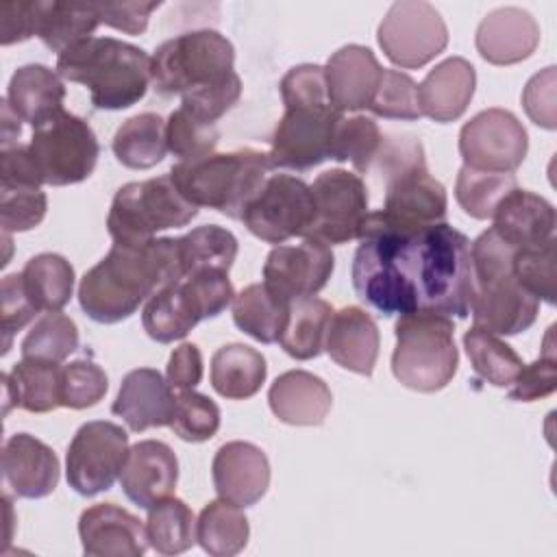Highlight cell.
I'll list each match as a JSON object with an SVG mask.
<instances>
[{
    "mask_svg": "<svg viewBox=\"0 0 557 557\" xmlns=\"http://www.w3.org/2000/svg\"><path fill=\"white\" fill-rule=\"evenodd\" d=\"M352 261L357 296L381 315L416 309L468 318L476 285L470 239L448 222L413 226L368 211Z\"/></svg>",
    "mask_w": 557,
    "mask_h": 557,
    "instance_id": "6da1fadb",
    "label": "cell"
},
{
    "mask_svg": "<svg viewBox=\"0 0 557 557\" xmlns=\"http://www.w3.org/2000/svg\"><path fill=\"white\" fill-rule=\"evenodd\" d=\"M183 278L178 237H154L146 244H113L78 285V302L98 324L131 318L161 287Z\"/></svg>",
    "mask_w": 557,
    "mask_h": 557,
    "instance_id": "7a4b0ae2",
    "label": "cell"
},
{
    "mask_svg": "<svg viewBox=\"0 0 557 557\" xmlns=\"http://www.w3.org/2000/svg\"><path fill=\"white\" fill-rule=\"evenodd\" d=\"M57 72L70 83L85 85L96 109L120 111L146 96L152 57L115 37H87L57 57Z\"/></svg>",
    "mask_w": 557,
    "mask_h": 557,
    "instance_id": "3957f363",
    "label": "cell"
},
{
    "mask_svg": "<svg viewBox=\"0 0 557 557\" xmlns=\"http://www.w3.org/2000/svg\"><path fill=\"white\" fill-rule=\"evenodd\" d=\"M518 248L505 242L494 228L483 231L470 244L474 302L472 326L494 335H518L527 331L540 311V300L531 296L513 276L511 259Z\"/></svg>",
    "mask_w": 557,
    "mask_h": 557,
    "instance_id": "277c9868",
    "label": "cell"
},
{
    "mask_svg": "<svg viewBox=\"0 0 557 557\" xmlns=\"http://www.w3.org/2000/svg\"><path fill=\"white\" fill-rule=\"evenodd\" d=\"M272 170L268 152L242 148L178 161L168 172L181 196L194 207L215 209L239 220Z\"/></svg>",
    "mask_w": 557,
    "mask_h": 557,
    "instance_id": "5b68a950",
    "label": "cell"
},
{
    "mask_svg": "<svg viewBox=\"0 0 557 557\" xmlns=\"http://www.w3.org/2000/svg\"><path fill=\"white\" fill-rule=\"evenodd\" d=\"M394 333L392 372L398 383L431 394L453 381L459 366L453 318L416 309L398 315Z\"/></svg>",
    "mask_w": 557,
    "mask_h": 557,
    "instance_id": "8992f818",
    "label": "cell"
},
{
    "mask_svg": "<svg viewBox=\"0 0 557 557\" xmlns=\"http://www.w3.org/2000/svg\"><path fill=\"white\" fill-rule=\"evenodd\" d=\"M235 48L218 30L200 28L163 41L152 54V87L161 96H185L233 74Z\"/></svg>",
    "mask_w": 557,
    "mask_h": 557,
    "instance_id": "52a82bcc",
    "label": "cell"
},
{
    "mask_svg": "<svg viewBox=\"0 0 557 557\" xmlns=\"http://www.w3.org/2000/svg\"><path fill=\"white\" fill-rule=\"evenodd\" d=\"M198 215V207L187 202L170 174L122 185L111 202L107 228L113 244H146L157 233L181 228Z\"/></svg>",
    "mask_w": 557,
    "mask_h": 557,
    "instance_id": "ba28073f",
    "label": "cell"
},
{
    "mask_svg": "<svg viewBox=\"0 0 557 557\" xmlns=\"http://www.w3.org/2000/svg\"><path fill=\"white\" fill-rule=\"evenodd\" d=\"M28 150L44 183L52 187L89 178L100 154L91 126L65 109L33 128Z\"/></svg>",
    "mask_w": 557,
    "mask_h": 557,
    "instance_id": "9c48e42d",
    "label": "cell"
},
{
    "mask_svg": "<svg viewBox=\"0 0 557 557\" xmlns=\"http://www.w3.org/2000/svg\"><path fill=\"white\" fill-rule=\"evenodd\" d=\"M385 57L405 70L422 67L448 46V28L440 11L424 0L394 2L376 28Z\"/></svg>",
    "mask_w": 557,
    "mask_h": 557,
    "instance_id": "30bf717a",
    "label": "cell"
},
{
    "mask_svg": "<svg viewBox=\"0 0 557 557\" xmlns=\"http://www.w3.org/2000/svg\"><path fill=\"white\" fill-rule=\"evenodd\" d=\"M128 448V435L120 424L109 420L85 422L74 433L65 455L70 487L81 496L107 492L120 479Z\"/></svg>",
    "mask_w": 557,
    "mask_h": 557,
    "instance_id": "8fae6325",
    "label": "cell"
},
{
    "mask_svg": "<svg viewBox=\"0 0 557 557\" xmlns=\"http://www.w3.org/2000/svg\"><path fill=\"white\" fill-rule=\"evenodd\" d=\"M239 220L268 244L305 237L313 222L311 187L292 174H270Z\"/></svg>",
    "mask_w": 557,
    "mask_h": 557,
    "instance_id": "7c38bea8",
    "label": "cell"
},
{
    "mask_svg": "<svg viewBox=\"0 0 557 557\" xmlns=\"http://www.w3.org/2000/svg\"><path fill=\"white\" fill-rule=\"evenodd\" d=\"M313 196V222L305 237L329 246L359 237L368 215V189L359 174L335 168L315 176L309 185Z\"/></svg>",
    "mask_w": 557,
    "mask_h": 557,
    "instance_id": "4fadbf2b",
    "label": "cell"
},
{
    "mask_svg": "<svg viewBox=\"0 0 557 557\" xmlns=\"http://www.w3.org/2000/svg\"><path fill=\"white\" fill-rule=\"evenodd\" d=\"M527 150L529 135L507 109H485L459 131V154L472 170L511 174L524 161Z\"/></svg>",
    "mask_w": 557,
    "mask_h": 557,
    "instance_id": "5bb4252c",
    "label": "cell"
},
{
    "mask_svg": "<svg viewBox=\"0 0 557 557\" xmlns=\"http://www.w3.org/2000/svg\"><path fill=\"white\" fill-rule=\"evenodd\" d=\"M342 115L333 107L285 109L270 139L268 157L272 168L305 172L326 161L333 131Z\"/></svg>",
    "mask_w": 557,
    "mask_h": 557,
    "instance_id": "9a60e30c",
    "label": "cell"
},
{
    "mask_svg": "<svg viewBox=\"0 0 557 557\" xmlns=\"http://www.w3.org/2000/svg\"><path fill=\"white\" fill-rule=\"evenodd\" d=\"M335 257L329 244L305 237L296 246H274L263 263V285L285 298L315 296L331 278Z\"/></svg>",
    "mask_w": 557,
    "mask_h": 557,
    "instance_id": "2e32d148",
    "label": "cell"
},
{
    "mask_svg": "<svg viewBox=\"0 0 557 557\" xmlns=\"http://www.w3.org/2000/svg\"><path fill=\"white\" fill-rule=\"evenodd\" d=\"M211 479L220 498L242 509L252 507L268 492L270 461L265 453L250 442H226L215 450Z\"/></svg>",
    "mask_w": 557,
    "mask_h": 557,
    "instance_id": "e0dca14e",
    "label": "cell"
},
{
    "mask_svg": "<svg viewBox=\"0 0 557 557\" xmlns=\"http://www.w3.org/2000/svg\"><path fill=\"white\" fill-rule=\"evenodd\" d=\"M78 537L89 557H141L150 546L146 524L113 503L87 507L78 518Z\"/></svg>",
    "mask_w": 557,
    "mask_h": 557,
    "instance_id": "ac0fdd59",
    "label": "cell"
},
{
    "mask_svg": "<svg viewBox=\"0 0 557 557\" xmlns=\"http://www.w3.org/2000/svg\"><path fill=\"white\" fill-rule=\"evenodd\" d=\"M178 481V459L174 450L159 440H141L128 448L120 472V485L128 500L150 509L172 496Z\"/></svg>",
    "mask_w": 557,
    "mask_h": 557,
    "instance_id": "d6986e66",
    "label": "cell"
},
{
    "mask_svg": "<svg viewBox=\"0 0 557 557\" xmlns=\"http://www.w3.org/2000/svg\"><path fill=\"white\" fill-rule=\"evenodd\" d=\"M324 76L329 102L335 111H361L370 107L379 89L383 67L370 48L348 44L329 57Z\"/></svg>",
    "mask_w": 557,
    "mask_h": 557,
    "instance_id": "ffe728a7",
    "label": "cell"
},
{
    "mask_svg": "<svg viewBox=\"0 0 557 557\" xmlns=\"http://www.w3.org/2000/svg\"><path fill=\"white\" fill-rule=\"evenodd\" d=\"M176 394L163 374L154 368L131 370L117 389L111 411L120 416L135 433L154 426H170L174 418Z\"/></svg>",
    "mask_w": 557,
    "mask_h": 557,
    "instance_id": "44dd1931",
    "label": "cell"
},
{
    "mask_svg": "<svg viewBox=\"0 0 557 557\" xmlns=\"http://www.w3.org/2000/svg\"><path fill=\"white\" fill-rule=\"evenodd\" d=\"M540 44L535 17L520 7L490 11L476 26L474 46L492 65H513L529 59Z\"/></svg>",
    "mask_w": 557,
    "mask_h": 557,
    "instance_id": "7402d4cb",
    "label": "cell"
},
{
    "mask_svg": "<svg viewBox=\"0 0 557 557\" xmlns=\"http://www.w3.org/2000/svg\"><path fill=\"white\" fill-rule=\"evenodd\" d=\"M54 450L30 433H15L2 446V474L20 498H44L59 485Z\"/></svg>",
    "mask_w": 557,
    "mask_h": 557,
    "instance_id": "603a6c76",
    "label": "cell"
},
{
    "mask_svg": "<svg viewBox=\"0 0 557 557\" xmlns=\"http://www.w3.org/2000/svg\"><path fill=\"white\" fill-rule=\"evenodd\" d=\"M379 326L361 307L333 311L326 329L324 350L344 370L370 376L379 357Z\"/></svg>",
    "mask_w": 557,
    "mask_h": 557,
    "instance_id": "cb8c5ba5",
    "label": "cell"
},
{
    "mask_svg": "<svg viewBox=\"0 0 557 557\" xmlns=\"http://www.w3.org/2000/svg\"><path fill=\"white\" fill-rule=\"evenodd\" d=\"M476 87V72L463 57H448L437 63L418 85L422 115L437 124L459 120Z\"/></svg>",
    "mask_w": 557,
    "mask_h": 557,
    "instance_id": "d4e9b609",
    "label": "cell"
},
{
    "mask_svg": "<svg viewBox=\"0 0 557 557\" xmlns=\"http://www.w3.org/2000/svg\"><path fill=\"white\" fill-rule=\"evenodd\" d=\"M268 403L285 424L320 426L331 411L333 394L320 376L307 370H287L270 385Z\"/></svg>",
    "mask_w": 557,
    "mask_h": 557,
    "instance_id": "484cf974",
    "label": "cell"
},
{
    "mask_svg": "<svg viewBox=\"0 0 557 557\" xmlns=\"http://www.w3.org/2000/svg\"><path fill=\"white\" fill-rule=\"evenodd\" d=\"M494 231L516 248L540 246L555 237V207L529 189H511L496 207Z\"/></svg>",
    "mask_w": 557,
    "mask_h": 557,
    "instance_id": "4316f807",
    "label": "cell"
},
{
    "mask_svg": "<svg viewBox=\"0 0 557 557\" xmlns=\"http://www.w3.org/2000/svg\"><path fill=\"white\" fill-rule=\"evenodd\" d=\"M448 209L446 189L429 174V168L413 170L385 183L383 211L398 222L426 226L444 222Z\"/></svg>",
    "mask_w": 557,
    "mask_h": 557,
    "instance_id": "83f0119b",
    "label": "cell"
},
{
    "mask_svg": "<svg viewBox=\"0 0 557 557\" xmlns=\"http://www.w3.org/2000/svg\"><path fill=\"white\" fill-rule=\"evenodd\" d=\"M200 320H205V313L187 278L161 287L141 311L144 331L159 344L183 339Z\"/></svg>",
    "mask_w": 557,
    "mask_h": 557,
    "instance_id": "f1b7e54d",
    "label": "cell"
},
{
    "mask_svg": "<svg viewBox=\"0 0 557 557\" xmlns=\"http://www.w3.org/2000/svg\"><path fill=\"white\" fill-rule=\"evenodd\" d=\"M4 98L13 113L35 128L63 111L65 85L59 72L41 63H28L13 72Z\"/></svg>",
    "mask_w": 557,
    "mask_h": 557,
    "instance_id": "f546056e",
    "label": "cell"
},
{
    "mask_svg": "<svg viewBox=\"0 0 557 557\" xmlns=\"http://www.w3.org/2000/svg\"><path fill=\"white\" fill-rule=\"evenodd\" d=\"M61 368L54 361L24 359L2 374L4 413L20 407L30 413H48L61 407Z\"/></svg>",
    "mask_w": 557,
    "mask_h": 557,
    "instance_id": "4dcf8cb0",
    "label": "cell"
},
{
    "mask_svg": "<svg viewBox=\"0 0 557 557\" xmlns=\"http://www.w3.org/2000/svg\"><path fill=\"white\" fill-rule=\"evenodd\" d=\"M268 374L265 357L246 344H226L211 357V385L228 400L255 396Z\"/></svg>",
    "mask_w": 557,
    "mask_h": 557,
    "instance_id": "1f68e13d",
    "label": "cell"
},
{
    "mask_svg": "<svg viewBox=\"0 0 557 557\" xmlns=\"http://www.w3.org/2000/svg\"><path fill=\"white\" fill-rule=\"evenodd\" d=\"M289 300L272 294L263 283L244 287L233 298V322L261 344H276L289 318Z\"/></svg>",
    "mask_w": 557,
    "mask_h": 557,
    "instance_id": "d6a6232c",
    "label": "cell"
},
{
    "mask_svg": "<svg viewBox=\"0 0 557 557\" xmlns=\"http://www.w3.org/2000/svg\"><path fill=\"white\" fill-rule=\"evenodd\" d=\"M100 26L98 9L94 2H39L37 0V30L35 35L50 48L61 54L70 46L94 37V30Z\"/></svg>",
    "mask_w": 557,
    "mask_h": 557,
    "instance_id": "836d02e7",
    "label": "cell"
},
{
    "mask_svg": "<svg viewBox=\"0 0 557 557\" xmlns=\"http://www.w3.org/2000/svg\"><path fill=\"white\" fill-rule=\"evenodd\" d=\"M115 159L131 170H148L168 152L165 120L159 113H137L120 124L113 135Z\"/></svg>",
    "mask_w": 557,
    "mask_h": 557,
    "instance_id": "e575fe53",
    "label": "cell"
},
{
    "mask_svg": "<svg viewBox=\"0 0 557 557\" xmlns=\"http://www.w3.org/2000/svg\"><path fill=\"white\" fill-rule=\"evenodd\" d=\"M24 289L37 311H61L74 292V268L57 252H41L26 261L22 270Z\"/></svg>",
    "mask_w": 557,
    "mask_h": 557,
    "instance_id": "d590c367",
    "label": "cell"
},
{
    "mask_svg": "<svg viewBox=\"0 0 557 557\" xmlns=\"http://www.w3.org/2000/svg\"><path fill=\"white\" fill-rule=\"evenodd\" d=\"M331 318H333V307L322 298L307 296V298L292 300L289 318L278 339L283 350L298 361L318 357L324 350V339H326V329Z\"/></svg>",
    "mask_w": 557,
    "mask_h": 557,
    "instance_id": "8d00e7d4",
    "label": "cell"
},
{
    "mask_svg": "<svg viewBox=\"0 0 557 557\" xmlns=\"http://www.w3.org/2000/svg\"><path fill=\"white\" fill-rule=\"evenodd\" d=\"M250 527L242 507L218 498L202 507L196 520V542L213 557H231L248 544Z\"/></svg>",
    "mask_w": 557,
    "mask_h": 557,
    "instance_id": "74e56055",
    "label": "cell"
},
{
    "mask_svg": "<svg viewBox=\"0 0 557 557\" xmlns=\"http://www.w3.org/2000/svg\"><path fill=\"white\" fill-rule=\"evenodd\" d=\"M146 535L150 548L161 555H181L196 542L194 511L185 500L168 496L148 509Z\"/></svg>",
    "mask_w": 557,
    "mask_h": 557,
    "instance_id": "f35d334b",
    "label": "cell"
},
{
    "mask_svg": "<svg viewBox=\"0 0 557 557\" xmlns=\"http://www.w3.org/2000/svg\"><path fill=\"white\" fill-rule=\"evenodd\" d=\"M183 278L200 270L228 272L237 257V239L218 224H205L178 237Z\"/></svg>",
    "mask_w": 557,
    "mask_h": 557,
    "instance_id": "ab89813d",
    "label": "cell"
},
{
    "mask_svg": "<svg viewBox=\"0 0 557 557\" xmlns=\"http://www.w3.org/2000/svg\"><path fill=\"white\" fill-rule=\"evenodd\" d=\"M463 348L474 372L494 387H509L524 366L520 355L507 342L476 326L466 331Z\"/></svg>",
    "mask_w": 557,
    "mask_h": 557,
    "instance_id": "60d3db41",
    "label": "cell"
},
{
    "mask_svg": "<svg viewBox=\"0 0 557 557\" xmlns=\"http://www.w3.org/2000/svg\"><path fill=\"white\" fill-rule=\"evenodd\" d=\"M516 187L518 181L509 172H481L461 165L455 183V198L470 218L487 220L494 215L498 202Z\"/></svg>",
    "mask_w": 557,
    "mask_h": 557,
    "instance_id": "b9f144b4",
    "label": "cell"
},
{
    "mask_svg": "<svg viewBox=\"0 0 557 557\" xmlns=\"http://www.w3.org/2000/svg\"><path fill=\"white\" fill-rule=\"evenodd\" d=\"M381 128L372 117L355 115V117H339L331 139V154L329 159L335 161H350L352 168L366 174L372 168V161L381 146Z\"/></svg>",
    "mask_w": 557,
    "mask_h": 557,
    "instance_id": "7bdbcfd3",
    "label": "cell"
},
{
    "mask_svg": "<svg viewBox=\"0 0 557 557\" xmlns=\"http://www.w3.org/2000/svg\"><path fill=\"white\" fill-rule=\"evenodd\" d=\"M78 348V329L65 313H44L22 339L24 359H44L61 363Z\"/></svg>",
    "mask_w": 557,
    "mask_h": 557,
    "instance_id": "ee69618b",
    "label": "cell"
},
{
    "mask_svg": "<svg viewBox=\"0 0 557 557\" xmlns=\"http://www.w3.org/2000/svg\"><path fill=\"white\" fill-rule=\"evenodd\" d=\"M165 139L168 150L178 157V161H194L215 152L220 131L218 124L200 122L178 107L165 120Z\"/></svg>",
    "mask_w": 557,
    "mask_h": 557,
    "instance_id": "f6af8a7d",
    "label": "cell"
},
{
    "mask_svg": "<svg viewBox=\"0 0 557 557\" xmlns=\"http://www.w3.org/2000/svg\"><path fill=\"white\" fill-rule=\"evenodd\" d=\"M555 237L540 244L518 248L511 259L516 281L537 300L555 302Z\"/></svg>",
    "mask_w": 557,
    "mask_h": 557,
    "instance_id": "bcb514c9",
    "label": "cell"
},
{
    "mask_svg": "<svg viewBox=\"0 0 557 557\" xmlns=\"http://www.w3.org/2000/svg\"><path fill=\"white\" fill-rule=\"evenodd\" d=\"M170 429L185 442H207L220 429V407L200 392H176V407Z\"/></svg>",
    "mask_w": 557,
    "mask_h": 557,
    "instance_id": "7dc6e473",
    "label": "cell"
},
{
    "mask_svg": "<svg viewBox=\"0 0 557 557\" xmlns=\"http://www.w3.org/2000/svg\"><path fill=\"white\" fill-rule=\"evenodd\" d=\"M374 115L387 120H418L422 117L418 85L416 81L398 70H385L379 83V89L368 107Z\"/></svg>",
    "mask_w": 557,
    "mask_h": 557,
    "instance_id": "c3c4849f",
    "label": "cell"
},
{
    "mask_svg": "<svg viewBox=\"0 0 557 557\" xmlns=\"http://www.w3.org/2000/svg\"><path fill=\"white\" fill-rule=\"evenodd\" d=\"M109 389L104 370L91 359H76L61 368V407L87 409L98 405Z\"/></svg>",
    "mask_w": 557,
    "mask_h": 557,
    "instance_id": "681fc988",
    "label": "cell"
},
{
    "mask_svg": "<svg viewBox=\"0 0 557 557\" xmlns=\"http://www.w3.org/2000/svg\"><path fill=\"white\" fill-rule=\"evenodd\" d=\"M48 198L41 187H0V224L2 233H22L41 224Z\"/></svg>",
    "mask_w": 557,
    "mask_h": 557,
    "instance_id": "f907efd6",
    "label": "cell"
},
{
    "mask_svg": "<svg viewBox=\"0 0 557 557\" xmlns=\"http://www.w3.org/2000/svg\"><path fill=\"white\" fill-rule=\"evenodd\" d=\"M372 168L376 170L383 185L403 176V174L426 168L422 141L416 135H409V133L385 135L381 139V146H379V152L372 161Z\"/></svg>",
    "mask_w": 557,
    "mask_h": 557,
    "instance_id": "816d5d0a",
    "label": "cell"
},
{
    "mask_svg": "<svg viewBox=\"0 0 557 557\" xmlns=\"http://www.w3.org/2000/svg\"><path fill=\"white\" fill-rule=\"evenodd\" d=\"M281 98L285 109H322L331 107L324 67L315 63L294 65L281 78Z\"/></svg>",
    "mask_w": 557,
    "mask_h": 557,
    "instance_id": "f5cc1de1",
    "label": "cell"
},
{
    "mask_svg": "<svg viewBox=\"0 0 557 557\" xmlns=\"http://www.w3.org/2000/svg\"><path fill=\"white\" fill-rule=\"evenodd\" d=\"M239 96H242V78L237 72H233L224 81L211 87H202L181 96V109L200 122L218 124V120L228 109L235 107Z\"/></svg>",
    "mask_w": 557,
    "mask_h": 557,
    "instance_id": "db71d44e",
    "label": "cell"
},
{
    "mask_svg": "<svg viewBox=\"0 0 557 557\" xmlns=\"http://www.w3.org/2000/svg\"><path fill=\"white\" fill-rule=\"evenodd\" d=\"M553 326L546 335V346L542 357H537L533 363H524L518 372V376L511 383L509 398L518 403H533L540 398H546L557 387V366H555V352L550 346Z\"/></svg>",
    "mask_w": 557,
    "mask_h": 557,
    "instance_id": "11a10c76",
    "label": "cell"
},
{
    "mask_svg": "<svg viewBox=\"0 0 557 557\" xmlns=\"http://www.w3.org/2000/svg\"><path fill=\"white\" fill-rule=\"evenodd\" d=\"M39 311L35 309V305L30 302L26 289H24V281H22V272H13L7 274L2 278V309H0V326H2V335H4V348L2 355L9 352L11 348V339L13 335L24 329Z\"/></svg>",
    "mask_w": 557,
    "mask_h": 557,
    "instance_id": "9f6ffc18",
    "label": "cell"
},
{
    "mask_svg": "<svg viewBox=\"0 0 557 557\" xmlns=\"http://www.w3.org/2000/svg\"><path fill=\"white\" fill-rule=\"evenodd\" d=\"M522 107L533 124L553 131L555 124V67L531 76L522 91Z\"/></svg>",
    "mask_w": 557,
    "mask_h": 557,
    "instance_id": "6f0895ef",
    "label": "cell"
},
{
    "mask_svg": "<svg viewBox=\"0 0 557 557\" xmlns=\"http://www.w3.org/2000/svg\"><path fill=\"white\" fill-rule=\"evenodd\" d=\"M161 2H100L96 4L100 24L122 30L126 35H141L148 28L150 13L159 9Z\"/></svg>",
    "mask_w": 557,
    "mask_h": 557,
    "instance_id": "680465c9",
    "label": "cell"
},
{
    "mask_svg": "<svg viewBox=\"0 0 557 557\" xmlns=\"http://www.w3.org/2000/svg\"><path fill=\"white\" fill-rule=\"evenodd\" d=\"M44 178L30 157L28 144H15L0 152V187H41Z\"/></svg>",
    "mask_w": 557,
    "mask_h": 557,
    "instance_id": "91938a15",
    "label": "cell"
},
{
    "mask_svg": "<svg viewBox=\"0 0 557 557\" xmlns=\"http://www.w3.org/2000/svg\"><path fill=\"white\" fill-rule=\"evenodd\" d=\"M202 379V355L196 344H181L172 350L165 368V381L174 392L194 389Z\"/></svg>",
    "mask_w": 557,
    "mask_h": 557,
    "instance_id": "94428289",
    "label": "cell"
},
{
    "mask_svg": "<svg viewBox=\"0 0 557 557\" xmlns=\"http://www.w3.org/2000/svg\"><path fill=\"white\" fill-rule=\"evenodd\" d=\"M37 30V0L35 2H4L0 7V41L11 46L35 37Z\"/></svg>",
    "mask_w": 557,
    "mask_h": 557,
    "instance_id": "6125c7cd",
    "label": "cell"
},
{
    "mask_svg": "<svg viewBox=\"0 0 557 557\" xmlns=\"http://www.w3.org/2000/svg\"><path fill=\"white\" fill-rule=\"evenodd\" d=\"M22 133V120L13 113L7 98H2V148L15 146L17 137Z\"/></svg>",
    "mask_w": 557,
    "mask_h": 557,
    "instance_id": "be15d7a7",
    "label": "cell"
}]
</instances>
